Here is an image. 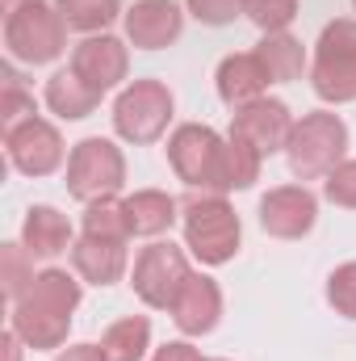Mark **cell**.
<instances>
[{
	"label": "cell",
	"instance_id": "cell-23",
	"mask_svg": "<svg viewBox=\"0 0 356 361\" xmlns=\"http://www.w3.org/2000/svg\"><path fill=\"white\" fill-rule=\"evenodd\" d=\"M34 118H38L34 92L17 80L13 68H4V72H0V130L13 135L17 126H25V122H34Z\"/></svg>",
	"mask_w": 356,
	"mask_h": 361
},
{
	"label": "cell",
	"instance_id": "cell-34",
	"mask_svg": "<svg viewBox=\"0 0 356 361\" xmlns=\"http://www.w3.org/2000/svg\"><path fill=\"white\" fill-rule=\"evenodd\" d=\"M21 336L13 332V328H4V336H0V349H4V361H21Z\"/></svg>",
	"mask_w": 356,
	"mask_h": 361
},
{
	"label": "cell",
	"instance_id": "cell-31",
	"mask_svg": "<svg viewBox=\"0 0 356 361\" xmlns=\"http://www.w3.org/2000/svg\"><path fill=\"white\" fill-rule=\"evenodd\" d=\"M184 8L201 21V25H231L243 13V0H184Z\"/></svg>",
	"mask_w": 356,
	"mask_h": 361
},
{
	"label": "cell",
	"instance_id": "cell-37",
	"mask_svg": "<svg viewBox=\"0 0 356 361\" xmlns=\"http://www.w3.org/2000/svg\"><path fill=\"white\" fill-rule=\"evenodd\" d=\"M352 4H356V0H352Z\"/></svg>",
	"mask_w": 356,
	"mask_h": 361
},
{
	"label": "cell",
	"instance_id": "cell-35",
	"mask_svg": "<svg viewBox=\"0 0 356 361\" xmlns=\"http://www.w3.org/2000/svg\"><path fill=\"white\" fill-rule=\"evenodd\" d=\"M0 4H4V13H13L17 4H30V0H0Z\"/></svg>",
	"mask_w": 356,
	"mask_h": 361
},
{
	"label": "cell",
	"instance_id": "cell-21",
	"mask_svg": "<svg viewBox=\"0 0 356 361\" xmlns=\"http://www.w3.org/2000/svg\"><path fill=\"white\" fill-rule=\"evenodd\" d=\"M46 109L51 114H59L63 122H80V118H89L92 109L101 105V92H92L72 68H59L51 80H46Z\"/></svg>",
	"mask_w": 356,
	"mask_h": 361
},
{
	"label": "cell",
	"instance_id": "cell-32",
	"mask_svg": "<svg viewBox=\"0 0 356 361\" xmlns=\"http://www.w3.org/2000/svg\"><path fill=\"white\" fill-rule=\"evenodd\" d=\"M151 361H205L189 341H168V345H160L155 353H151Z\"/></svg>",
	"mask_w": 356,
	"mask_h": 361
},
{
	"label": "cell",
	"instance_id": "cell-28",
	"mask_svg": "<svg viewBox=\"0 0 356 361\" xmlns=\"http://www.w3.org/2000/svg\"><path fill=\"white\" fill-rule=\"evenodd\" d=\"M243 17L260 34H281L298 17V0H243Z\"/></svg>",
	"mask_w": 356,
	"mask_h": 361
},
{
	"label": "cell",
	"instance_id": "cell-22",
	"mask_svg": "<svg viewBox=\"0 0 356 361\" xmlns=\"http://www.w3.org/2000/svg\"><path fill=\"white\" fill-rule=\"evenodd\" d=\"M101 357L105 361H143L151 349V319L147 315H126L101 332Z\"/></svg>",
	"mask_w": 356,
	"mask_h": 361
},
{
	"label": "cell",
	"instance_id": "cell-36",
	"mask_svg": "<svg viewBox=\"0 0 356 361\" xmlns=\"http://www.w3.org/2000/svg\"><path fill=\"white\" fill-rule=\"evenodd\" d=\"M205 361H227V357H205Z\"/></svg>",
	"mask_w": 356,
	"mask_h": 361
},
{
	"label": "cell",
	"instance_id": "cell-33",
	"mask_svg": "<svg viewBox=\"0 0 356 361\" xmlns=\"http://www.w3.org/2000/svg\"><path fill=\"white\" fill-rule=\"evenodd\" d=\"M55 361H105V357H101L96 345H68V349H59Z\"/></svg>",
	"mask_w": 356,
	"mask_h": 361
},
{
	"label": "cell",
	"instance_id": "cell-24",
	"mask_svg": "<svg viewBox=\"0 0 356 361\" xmlns=\"http://www.w3.org/2000/svg\"><path fill=\"white\" fill-rule=\"evenodd\" d=\"M84 235L101 240H130V219H126V197H96L84 206Z\"/></svg>",
	"mask_w": 356,
	"mask_h": 361
},
{
	"label": "cell",
	"instance_id": "cell-9",
	"mask_svg": "<svg viewBox=\"0 0 356 361\" xmlns=\"http://www.w3.org/2000/svg\"><path fill=\"white\" fill-rule=\"evenodd\" d=\"M189 257L184 248H177L172 240H151L139 257H134V269H130V286L134 294L151 307V311H172L180 286L189 277Z\"/></svg>",
	"mask_w": 356,
	"mask_h": 361
},
{
	"label": "cell",
	"instance_id": "cell-18",
	"mask_svg": "<svg viewBox=\"0 0 356 361\" xmlns=\"http://www.w3.org/2000/svg\"><path fill=\"white\" fill-rule=\"evenodd\" d=\"M21 244L34 261H55V257L72 252L76 235H72L68 214H59L55 206H30L25 223H21Z\"/></svg>",
	"mask_w": 356,
	"mask_h": 361
},
{
	"label": "cell",
	"instance_id": "cell-10",
	"mask_svg": "<svg viewBox=\"0 0 356 361\" xmlns=\"http://www.w3.org/2000/svg\"><path fill=\"white\" fill-rule=\"evenodd\" d=\"M4 152H8V164L21 173V177H51L63 169V160L72 156L63 147V135L55 122H46L42 114L25 126H17L13 135H4Z\"/></svg>",
	"mask_w": 356,
	"mask_h": 361
},
{
	"label": "cell",
	"instance_id": "cell-16",
	"mask_svg": "<svg viewBox=\"0 0 356 361\" xmlns=\"http://www.w3.org/2000/svg\"><path fill=\"white\" fill-rule=\"evenodd\" d=\"M214 85H218V97H222L231 109H239V105L260 101L272 80H268V72H265V63H260L256 51H235V55H227V59L218 63Z\"/></svg>",
	"mask_w": 356,
	"mask_h": 361
},
{
	"label": "cell",
	"instance_id": "cell-26",
	"mask_svg": "<svg viewBox=\"0 0 356 361\" xmlns=\"http://www.w3.org/2000/svg\"><path fill=\"white\" fill-rule=\"evenodd\" d=\"M34 257L25 252V244H4L0 248V290H4V298H8V307L34 286Z\"/></svg>",
	"mask_w": 356,
	"mask_h": 361
},
{
	"label": "cell",
	"instance_id": "cell-17",
	"mask_svg": "<svg viewBox=\"0 0 356 361\" xmlns=\"http://www.w3.org/2000/svg\"><path fill=\"white\" fill-rule=\"evenodd\" d=\"M126 244L130 240H101V235H80L72 244V269L89 286H113L126 273Z\"/></svg>",
	"mask_w": 356,
	"mask_h": 361
},
{
	"label": "cell",
	"instance_id": "cell-6",
	"mask_svg": "<svg viewBox=\"0 0 356 361\" xmlns=\"http://www.w3.org/2000/svg\"><path fill=\"white\" fill-rule=\"evenodd\" d=\"M4 51L8 59L30 63V68L55 63L68 51V21L46 0L17 4L13 13H4Z\"/></svg>",
	"mask_w": 356,
	"mask_h": 361
},
{
	"label": "cell",
	"instance_id": "cell-7",
	"mask_svg": "<svg viewBox=\"0 0 356 361\" xmlns=\"http://www.w3.org/2000/svg\"><path fill=\"white\" fill-rule=\"evenodd\" d=\"M177 114V97L164 80H130L126 89L117 92L113 101V130L117 139L134 143V147H147V143H160L168 135V122Z\"/></svg>",
	"mask_w": 356,
	"mask_h": 361
},
{
	"label": "cell",
	"instance_id": "cell-30",
	"mask_svg": "<svg viewBox=\"0 0 356 361\" xmlns=\"http://www.w3.org/2000/svg\"><path fill=\"white\" fill-rule=\"evenodd\" d=\"M323 197L344 206V210H356V160H344L331 177L323 180Z\"/></svg>",
	"mask_w": 356,
	"mask_h": 361
},
{
	"label": "cell",
	"instance_id": "cell-1",
	"mask_svg": "<svg viewBox=\"0 0 356 361\" xmlns=\"http://www.w3.org/2000/svg\"><path fill=\"white\" fill-rule=\"evenodd\" d=\"M80 273L68 269H42L34 286L13 302L8 328L25 341V349H63L72 332V315L80 307Z\"/></svg>",
	"mask_w": 356,
	"mask_h": 361
},
{
	"label": "cell",
	"instance_id": "cell-29",
	"mask_svg": "<svg viewBox=\"0 0 356 361\" xmlns=\"http://www.w3.org/2000/svg\"><path fill=\"white\" fill-rule=\"evenodd\" d=\"M327 302L336 307V315L356 319V261H344V265L331 269V277H327Z\"/></svg>",
	"mask_w": 356,
	"mask_h": 361
},
{
	"label": "cell",
	"instance_id": "cell-27",
	"mask_svg": "<svg viewBox=\"0 0 356 361\" xmlns=\"http://www.w3.org/2000/svg\"><path fill=\"white\" fill-rule=\"evenodd\" d=\"M260 164H265V156L252 143L227 135V177H231V189H252L260 180Z\"/></svg>",
	"mask_w": 356,
	"mask_h": 361
},
{
	"label": "cell",
	"instance_id": "cell-11",
	"mask_svg": "<svg viewBox=\"0 0 356 361\" xmlns=\"http://www.w3.org/2000/svg\"><path fill=\"white\" fill-rule=\"evenodd\" d=\"M319 223V197L306 185H276L260 197V227L272 240H302Z\"/></svg>",
	"mask_w": 356,
	"mask_h": 361
},
{
	"label": "cell",
	"instance_id": "cell-12",
	"mask_svg": "<svg viewBox=\"0 0 356 361\" xmlns=\"http://www.w3.org/2000/svg\"><path fill=\"white\" fill-rule=\"evenodd\" d=\"M231 135L252 143L260 156H272V152H285L289 135H293V114L285 101L276 97H260L252 105H239L231 114Z\"/></svg>",
	"mask_w": 356,
	"mask_h": 361
},
{
	"label": "cell",
	"instance_id": "cell-5",
	"mask_svg": "<svg viewBox=\"0 0 356 361\" xmlns=\"http://www.w3.org/2000/svg\"><path fill=\"white\" fill-rule=\"evenodd\" d=\"M310 89L327 105L356 101V17H336L323 25L310 59Z\"/></svg>",
	"mask_w": 356,
	"mask_h": 361
},
{
	"label": "cell",
	"instance_id": "cell-2",
	"mask_svg": "<svg viewBox=\"0 0 356 361\" xmlns=\"http://www.w3.org/2000/svg\"><path fill=\"white\" fill-rule=\"evenodd\" d=\"M180 227H184V248L210 269L235 261L239 240H243V223H239L235 206L227 202V193L189 189L180 202Z\"/></svg>",
	"mask_w": 356,
	"mask_h": 361
},
{
	"label": "cell",
	"instance_id": "cell-19",
	"mask_svg": "<svg viewBox=\"0 0 356 361\" xmlns=\"http://www.w3.org/2000/svg\"><path fill=\"white\" fill-rule=\"evenodd\" d=\"M126 219H130V235L160 240L180 219V202L172 193H164V189H134L126 197Z\"/></svg>",
	"mask_w": 356,
	"mask_h": 361
},
{
	"label": "cell",
	"instance_id": "cell-15",
	"mask_svg": "<svg viewBox=\"0 0 356 361\" xmlns=\"http://www.w3.org/2000/svg\"><path fill=\"white\" fill-rule=\"evenodd\" d=\"M172 324H177L184 336H205V332H214L218 328V319H222V290H218V281L210 277V273H189L184 277V286H180L177 302H172Z\"/></svg>",
	"mask_w": 356,
	"mask_h": 361
},
{
	"label": "cell",
	"instance_id": "cell-25",
	"mask_svg": "<svg viewBox=\"0 0 356 361\" xmlns=\"http://www.w3.org/2000/svg\"><path fill=\"white\" fill-rule=\"evenodd\" d=\"M55 8L68 21V30H80V34H105L122 13L117 0H55Z\"/></svg>",
	"mask_w": 356,
	"mask_h": 361
},
{
	"label": "cell",
	"instance_id": "cell-20",
	"mask_svg": "<svg viewBox=\"0 0 356 361\" xmlns=\"http://www.w3.org/2000/svg\"><path fill=\"white\" fill-rule=\"evenodd\" d=\"M256 55H260V63H265L268 80L272 85H293V80H302V72H306V47L289 34V30H281V34H265L260 42H256Z\"/></svg>",
	"mask_w": 356,
	"mask_h": 361
},
{
	"label": "cell",
	"instance_id": "cell-14",
	"mask_svg": "<svg viewBox=\"0 0 356 361\" xmlns=\"http://www.w3.org/2000/svg\"><path fill=\"white\" fill-rule=\"evenodd\" d=\"M126 25V42L139 51H164L172 47L184 30V8L177 0H134L122 13Z\"/></svg>",
	"mask_w": 356,
	"mask_h": 361
},
{
	"label": "cell",
	"instance_id": "cell-13",
	"mask_svg": "<svg viewBox=\"0 0 356 361\" xmlns=\"http://www.w3.org/2000/svg\"><path fill=\"white\" fill-rule=\"evenodd\" d=\"M92 92H105L117 89L122 80H126V72H130V51H126V42L122 38H113V34H89L76 51H72V63H68Z\"/></svg>",
	"mask_w": 356,
	"mask_h": 361
},
{
	"label": "cell",
	"instance_id": "cell-8",
	"mask_svg": "<svg viewBox=\"0 0 356 361\" xmlns=\"http://www.w3.org/2000/svg\"><path fill=\"white\" fill-rule=\"evenodd\" d=\"M68 193L76 202H96V197H113L122 185H126V156L113 139H101L89 135L72 147L68 156Z\"/></svg>",
	"mask_w": 356,
	"mask_h": 361
},
{
	"label": "cell",
	"instance_id": "cell-4",
	"mask_svg": "<svg viewBox=\"0 0 356 361\" xmlns=\"http://www.w3.org/2000/svg\"><path fill=\"white\" fill-rule=\"evenodd\" d=\"M168 164L189 189L201 193H231L227 177V139L205 122H184L168 139Z\"/></svg>",
	"mask_w": 356,
	"mask_h": 361
},
{
	"label": "cell",
	"instance_id": "cell-3",
	"mask_svg": "<svg viewBox=\"0 0 356 361\" xmlns=\"http://www.w3.org/2000/svg\"><path fill=\"white\" fill-rule=\"evenodd\" d=\"M285 160L293 180H327L348 160V122L331 109H310L293 122V135L285 143Z\"/></svg>",
	"mask_w": 356,
	"mask_h": 361
}]
</instances>
